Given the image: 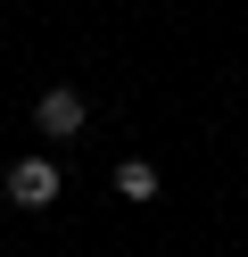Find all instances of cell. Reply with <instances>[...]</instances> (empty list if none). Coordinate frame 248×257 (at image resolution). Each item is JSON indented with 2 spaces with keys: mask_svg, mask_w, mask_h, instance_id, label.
I'll return each instance as SVG.
<instances>
[{
  "mask_svg": "<svg viewBox=\"0 0 248 257\" xmlns=\"http://www.w3.org/2000/svg\"><path fill=\"white\" fill-rule=\"evenodd\" d=\"M9 199L17 207H50L58 199V166H50V158H17L9 166Z\"/></svg>",
  "mask_w": 248,
  "mask_h": 257,
  "instance_id": "cell-1",
  "label": "cell"
},
{
  "mask_svg": "<svg viewBox=\"0 0 248 257\" xmlns=\"http://www.w3.org/2000/svg\"><path fill=\"white\" fill-rule=\"evenodd\" d=\"M33 124H42L50 141H75V133H83V91H66V83H58V91H42Z\"/></svg>",
  "mask_w": 248,
  "mask_h": 257,
  "instance_id": "cell-2",
  "label": "cell"
},
{
  "mask_svg": "<svg viewBox=\"0 0 248 257\" xmlns=\"http://www.w3.org/2000/svg\"><path fill=\"white\" fill-rule=\"evenodd\" d=\"M116 191H124V199H157V166H149V158H124V166H116Z\"/></svg>",
  "mask_w": 248,
  "mask_h": 257,
  "instance_id": "cell-3",
  "label": "cell"
}]
</instances>
